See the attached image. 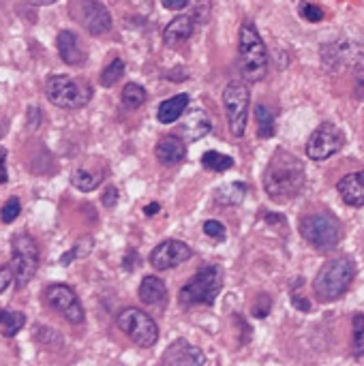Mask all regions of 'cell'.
I'll use <instances>...</instances> for the list:
<instances>
[{
	"instance_id": "cell-43",
	"label": "cell",
	"mask_w": 364,
	"mask_h": 366,
	"mask_svg": "<svg viewBox=\"0 0 364 366\" xmlns=\"http://www.w3.org/2000/svg\"><path fill=\"white\" fill-rule=\"evenodd\" d=\"M32 3H36V5H52V3H56V0H32Z\"/></svg>"
},
{
	"instance_id": "cell-29",
	"label": "cell",
	"mask_w": 364,
	"mask_h": 366,
	"mask_svg": "<svg viewBox=\"0 0 364 366\" xmlns=\"http://www.w3.org/2000/svg\"><path fill=\"white\" fill-rule=\"evenodd\" d=\"M202 165L206 169H210V171H227V169L234 167V159L227 157V154L210 150V152H206L204 157H202Z\"/></svg>"
},
{
	"instance_id": "cell-39",
	"label": "cell",
	"mask_w": 364,
	"mask_h": 366,
	"mask_svg": "<svg viewBox=\"0 0 364 366\" xmlns=\"http://www.w3.org/2000/svg\"><path fill=\"white\" fill-rule=\"evenodd\" d=\"M191 0H161V5L169 11H180L184 7H189Z\"/></svg>"
},
{
	"instance_id": "cell-5",
	"label": "cell",
	"mask_w": 364,
	"mask_h": 366,
	"mask_svg": "<svg viewBox=\"0 0 364 366\" xmlns=\"http://www.w3.org/2000/svg\"><path fill=\"white\" fill-rule=\"evenodd\" d=\"M39 270V246L28 234H15L11 240V272L15 287H26Z\"/></svg>"
},
{
	"instance_id": "cell-36",
	"label": "cell",
	"mask_w": 364,
	"mask_h": 366,
	"mask_svg": "<svg viewBox=\"0 0 364 366\" xmlns=\"http://www.w3.org/2000/svg\"><path fill=\"white\" fill-rule=\"evenodd\" d=\"M13 281V272H11V266H5V263H0V294L5 292V289L11 285Z\"/></svg>"
},
{
	"instance_id": "cell-23",
	"label": "cell",
	"mask_w": 364,
	"mask_h": 366,
	"mask_svg": "<svg viewBox=\"0 0 364 366\" xmlns=\"http://www.w3.org/2000/svg\"><path fill=\"white\" fill-rule=\"evenodd\" d=\"M246 184L244 182H229L215 191V202L221 206H238L246 197Z\"/></svg>"
},
{
	"instance_id": "cell-18",
	"label": "cell",
	"mask_w": 364,
	"mask_h": 366,
	"mask_svg": "<svg viewBox=\"0 0 364 366\" xmlns=\"http://www.w3.org/2000/svg\"><path fill=\"white\" fill-rule=\"evenodd\" d=\"M336 191L341 200L347 206H354V208L364 206V171L347 173V176L339 180Z\"/></svg>"
},
{
	"instance_id": "cell-1",
	"label": "cell",
	"mask_w": 364,
	"mask_h": 366,
	"mask_svg": "<svg viewBox=\"0 0 364 366\" xmlns=\"http://www.w3.org/2000/svg\"><path fill=\"white\" fill-rule=\"evenodd\" d=\"M304 186V165L287 150H277L264 173V189L272 200H290Z\"/></svg>"
},
{
	"instance_id": "cell-20",
	"label": "cell",
	"mask_w": 364,
	"mask_h": 366,
	"mask_svg": "<svg viewBox=\"0 0 364 366\" xmlns=\"http://www.w3.org/2000/svg\"><path fill=\"white\" fill-rule=\"evenodd\" d=\"M193 17H189V15H178L174 17L171 22L165 26L163 30V41L165 45H176V43H182L186 41V39L193 36Z\"/></svg>"
},
{
	"instance_id": "cell-40",
	"label": "cell",
	"mask_w": 364,
	"mask_h": 366,
	"mask_svg": "<svg viewBox=\"0 0 364 366\" xmlns=\"http://www.w3.org/2000/svg\"><path fill=\"white\" fill-rule=\"evenodd\" d=\"M292 304L296 308H300V311H309V308H311V304L306 300H302V296H292Z\"/></svg>"
},
{
	"instance_id": "cell-12",
	"label": "cell",
	"mask_w": 364,
	"mask_h": 366,
	"mask_svg": "<svg viewBox=\"0 0 364 366\" xmlns=\"http://www.w3.org/2000/svg\"><path fill=\"white\" fill-rule=\"evenodd\" d=\"M343 144H345L343 133L334 125L323 122L309 138V144H306V157L313 161H325V159H330L332 154H336L343 148Z\"/></svg>"
},
{
	"instance_id": "cell-8",
	"label": "cell",
	"mask_w": 364,
	"mask_h": 366,
	"mask_svg": "<svg viewBox=\"0 0 364 366\" xmlns=\"http://www.w3.org/2000/svg\"><path fill=\"white\" fill-rule=\"evenodd\" d=\"M116 323L120 330L136 343L142 349H150L159 341V325L148 313L140 311V308H125L118 313Z\"/></svg>"
},
{
	"instance_id": "cell-27",
	"label": "cell",
	"mask_w": 364,
	"mask_h": 366,
	"mask_svg": "<svg viewBox=\"0 0 364 366\" xmlns=\"http://www.w3.org/2000/svg\"><path fill=\"white\" fill-rule=\"evenodd\" d=\"M255 120H257V135H259V138H264V140L272 138L275 131H277L272 111L268 109L266 105H257L255 107Z\"/></svg>"
},
{
	"instance_id": "cell-33",
	"label": "cell",
	"mask_w": 364,
	"mask_h": 366,
	"mask_svg": "<svg viewBox=\"0 0 364 366\" xmlns=\"http://www.w3.org/2000/svg\"><path fill=\"white\" fill-rule=\"evenodd\" d=\"M20 212H22V204H20V200L17 197H11L5 206H3V210H0V221L3 223H13L17 217H20Z\"/></svg>"
},
{
	"instance_id": "cell-16",
	"label": "cell",
	"mask_w": 364,
	"mask_h": 366,
	"mask_svg": "<svg viewBox=\"0 0 364 366\" xmlns=\"http://www.w3.org/2000/svg\"><path fill=\"white\" fill-rule=\"evenodd\" d=\"M161 362L165 366H195V364H206V356L186 338H178L167 347Z\"/></svg>"
},
{
	"instance_id": "cell-37",
	"label": "cell",
	"mask_w": 364,
	"mask_h": 366,
	"mask_svg": "<svg viewBox=\"0 0 364 366\" xmlns=\"http://www.w3.org/2000/svg\"><path fill=\"white\" fill-rule=\"evenodd\" d=\"M7 148L0 146V184H5L9 180V173H7Z\"/></svg>"
},
{
	"instance_id": "cell-17",
	"label": "cell",
	"mask_w": 364,
	"mask_h": 366,
	"mask_svg": "<svg viewBox=\"0 0 364 366\" xmlns=\"http://www.w3.org/2000/svg\"><path fill=\"white\" fill-rule=\"evenodd\" d=\"M56 47H58V54L63 58V63L71 65V67H82L86 63V52L80 43V39L71 30H63L56 39Z\"/></svg>"
},
{
	"instance_id": "cell-19",
	"label": "cell",
	"mask_w": 364,
	"mask_h": 366,
	"mask_svg": "<svg viewBox=\"0 0 364 366\" xmlns=\"http://www.w3.org/2000/svg\"><path fill=\"white\" fill-rule=\"evenodd\" d=\"M155 154L163 165H178L186 157V144L178 135H165V138L159 140Z\"/></svg>"
},
{
	"instance_id": "cell-3",
	"label": "cell",
	"mask_w": 364,
	"mask_h": 366,
	"mask_svg": "<svg viewBox=\"0 0 364 366\" xmlns=\"http://www.w3.org/2000/svg\"><path fill=\"white\" fill-rule=\"evenodd\" d=\"M354 274H356L354 263L347 257H339V259L323 263L313 281L315 296L321 302H334L343 298V294L347 292L354 281Z\"/></svg>"
},
{
	"instance_id": "cell-21",
	"label": "cell",
	"mask_w": 364,
	"mask_h": 366,
	"mask_svg": "<svg viewBox=\"0 0 364 366\" xmlns=\"http://www.w3.org/2000/svg\"><path fill=\"white\" fill-rule=\"evenodd\" d=\"M189 94H176L171 96V99L163 101L159 105V111H157V120L161 125H171L176 122L178 118H182V114L189 109Z\"/></svg>"
},
{
	"instance_id": "cell-10",
	"label": "cell",
	"mask_w": 364,
	"mask_h": 366,
	"mask_svg": "<svg viewBox=\"0 0 364 366\" xmlns=\"http://www.w3.org/2000/svg\"><path fill=\"white\" fill-rule=\"evenodd\" d=\"M71 15L94 36L105 34L111 28V15L101 0H73Z\"/></svg>"
},
{
	"instance_id": "cell-34",
	"label": "cell",
	"mask_w": 364,
	"mask_h": 366,
	"mask_svg": "<svg viewBox=\"0 0 364 366\" xmlns=\"http://www.w3.org/2000/svg\"><path fill=\"white\" fill-rule=\"evenodd\" d=\"M300 15L315 24V22H321V19H323V9L317 7V5H311V3H302L300 5Z\"/></svg>"
},
{
	"instance_id": "cell-28",
	"label": "cell",
	"mask_w": 364,
	"mask_h": 366,
	"mask_svg": "<svg viewBox=\"0 0 364 366\" xmlns=\"http://www.w3.org/2000/svg\"><path fill=\"white\" fill-rule=\"evenodd\" d=\"M148 92L140 86V84H127L122 90V105L127 109H138L146 103Z\"/></svg>"
},
{
	"instance_id": "cell-31",
	"label": "cell",
	"mask_w": 364,
	"mask_h": 366,
	"mask_svg": "<svg viewBox=\"0 0 364 366\" xmlns=\"http://www.w3.org/2000/svg\"><path fill=\"white\" fill-rule=\"evenodd\" d=\"M92 244H94V240H92L90 236H84V238H80L78 242L73 244V248H71V250H67V253L61 257V263H63V266H69L73 259H80V257H86V255H90Z\"/></svg>"
},
{
	"instance_id": "cell-11",
	"label": "cell",
	"mask_w": 364,
	"mask_h": 366,
	"mask_svg": "<svg viewBox=\"0 0 364 366\" xmlns=\"http://www.w3.org/2000/svg\"><path fill=\"white\" fill-rule=\"evenodd\" d=\"M45 302L54 308L56 313H61L69 323H84V306L80 298L69 285L56 283L45 289Z\"/></svg>"
},
{
	"instance_id": "cell-13",
	"label": "cell",
	"mask_w": 364,
	"mask_h": 366,
	"mask_svg": "<svg viewBox=\"0 0 364 366\" xmlns=\"http://www.w3.org/2000/svg\"><path fill=\"white\" fill-rule=\"evenodd\" d=\"M321 58H323V65L328 69H339L343 65H354V67L364 69V45L350 43V41L323 45Z\"/></svg>"
},
{
	"instance_id": "cell-42",
	"label": "cell",
	"mask_w": 364,
	"mask_h": 366,
	"mask_svg": "<svg viewBox=\"0 0 364 366\" xmlns=\"http://www.w3.org/2000/svg\"><path fill=\"white\" fill-rule=\"evenodd\" d=\"M5 133H7V122H5V120H0V138H3Z\"/></svg>"
},
{
	"instance_id": "cell-25",
	"label": "cell",
	"mask_w": 364,
	"mask_h": 366,
	"mask_svg": "<svg viewBox=\"0 0 364 366\" xmlns=\"http://www.w3.org/2000/svg\"><path fill=\"white\" fill-rule=\"evenodd\" d=\"M26 325V315L22 311H0V332L3 336L11 338Z\"/></svg>"
},
{
	"instance_id": "cell-35",
	"label": "cell",
	"mask_w": 364,
	"mask_h": 366,
	"mask_svg": "<svg viewBox=\"0 0 364 366\" xmlns=\"http://www.w3.org/2000/svg\"><path fill=\"white\" fill-rule=\"evenodd\" d=\"M204 234L208 238H215V240H225L227 231H225V225L219 223V221H206L204 223Z\"/></svg>"
},
{
	"instance_id": "cell-6",
	"label": "cell",
	"mask_w": 364,
	"mask_h": 366,
	"mask_svg": "<svg viewBox=\"0 0 364 366\" xmlns=\"http://www.w3.org/2000/svg\"><path fill=\"white\" fill-rule=\"evenodd\" d=\"M45 94L52 105L61 109H80L90 103L92 88L69 75H52L45 82Z\"/></svg>"
},
{
	"instance_id": "cell-32",
	"label": "cell",
	"mask_w": 364,
	"mask_h": 366,
	"mask_svg": "<svg viewBox=\"0 0 364 366\" xmlns=\"http://www.w3.org/2000/svg\"><path fill=\"white\" fill-rule=\"evenodd\" d=\"M352 325H354V356H364V315L362 313H356L354 319H352Z\"/></svg>"
},
{
	"instance_id": "cell-14",
	"label": "cell",
	"mask_w": 364,
	"mask_h": 366,
	"mask_svg": "<svg viewBox=\"0 0 364 366\" xmlns=\"http://www.w3.org/2000/svg\"><path fill=\"white\" fill-rule=\"evenodd\" d=\"M193 250L182 240H165L150 253V266L155 270H169L191 259Z\"/></svg>"
},
{
	"instance_id": "cell-7",
	"label": "cell",
	"mask_w": 364,
	"mask_h": 366,
	"mask_svg": "<svg viewBox=\"0 0 364 366\" xmlns=\"http://www.w3.org/2000/svg\"><path fill=\"white\" fill-rule=\"evenodd\" d=\"M300 234L311 246L319 250H330L341 240V223L330 212H317L300 221Z\"/></svg>"
},
{
	"instance_id": "cell-22",
	"label": "cell",
	"mask_w": 364,
	"mask_h": 366,
	"mask_svg": "<svg viewBox=\"0 0 364 366\" xmlns=\"http://www.w3.org/2000/svg\"><path fill=\"white\" fill-rule=\"evenodd\" d=\"M138 294L144 304H163L167 298V287L159 277H146L138 289Z\"/></svg>"
},
{
	"instance_id": "cell-38",
	"label": "cell",
	"mask_w": 364,
	"mask_h": 366,
	"mask_svg": "<svg viewBox=\"0 0 364 366\" xmlns=\"http://www.w3.org/2000/svg\"><path fill=\"white\" fill-rule=\"evenodd\" d=\"M116 202H118V191H116V186H107L105 195H103V206L114 208V206H116Z\"/></svg>"
},
{
	"instance_id": "cell-41",
	"label": "cell",
	"mask_w": 364,
	"mask_h": 366,
	"mask_svg": "<svg viewBox=\"0 0 364 366\" xmlns=\"http://www.w3.org/2000/svg\"><path fill=\"white\" fill-rule=\"evenodd\" d=\"M161 210V204L159 202H152V204H148L146 208H144V212H146V215L148 217H152V215H157V212Z\"/></svg>"
},
{
	"instance_id": "cell-15",
	"label": "cell",
	"mask_w": 364,
	"mask_h": 366,
	"mask_svg": "<svg viewBox=\"0 0 364 366\" xmlns=\"http://www.w3.org/2000/svg\"><path fill=\"white\" fill-rule=\"evenodd\" d=\"M213 131V120H210V116L206 114V109L195 107V109H189L186 116L182 118V122L178 125V138L182 142H197L202 138Z\"/></svg>"
},
{
	"instance_id": "cell-30",
	"label": "cell",
	"mask_w": 364,
	"mask_h": 366,
	"mask_svg": "<svg viewBox=\"0 0 364 366\" xmlns=\"http://www.w3.org/2000/svg\"><path fill=\"white\" fill-rule=\"evenodd\" d=\"M122 75H125V61H122V58H114V61L101 71L99 82H101V86L111 88L114 84L120 80Z\"/></svg>"
},
{
	"instance_id": "cell-2",
	"label": "cell",
	"mask_w": 364,
	"mask_h": 366,
	"mask_svg": "<svg viewBox=\"0 0 364 366\" xmlns=\"http://www.w3.org/2000/svg\"><path fill=\"white\" fill-rule=\"evenodd\" d=\"M238 54H240V73L244 82H261L268 73V50L253 22H244L238 32Z\"/></svg>"
},
{
	"instance_id": "cell-24",
	"label": "cell",
	"mask_w": 364,
	"mask_h": 366,
	"mask_svg": "<svg viewBox=\"0 0 364 366\" xmlns=\"http://www.w3.org/2000/svg\"><path fill=\"white\" fill-rule=\"evenodd\" d=\"M103 176H105L103 171H90V169L80 167V169H75V171L71 173V184H73L75 189H80V191L88 193V191H94V189H97V186L103 182Z\"/></svg>"
},
{
	"instance_id": "cell-26",
	"label": "cell",
	"mask_w": 364,
	"mask_h": 366,
	"mask_svg": "<svg viewBox=\"0 0 364 366\" xmlns=\"http://www.w3.org/2000/svg\"><path fill=\"white\" fill-rule=\"evenodd\" d=\"M34 341L47 347V349L56 352L61 349V347L65 345V338L58 334V330H54V327H47V325H36L34 327Z\"/></svg>"
},
{
	"instance_id": "cell-4",
	"label": "cell",
	"mask_w": 364,
	"mask_h": 366,
	"mask_svg": "<svg viewBox=\"0 0 364 366\" xmlns=\"http://www.w3.org/2000/svg\"><path fill=\"white\" fill-rule=\"evenodd\" d=\"M223 289V268L217 263L204 266L200 272L180 289V304L184 306H213Z\"/></svg>"
},
{
	"instance_id": "cell-9",
	"label": "cell",
	"mask_w": 364,
	"mask_h": 366,
	"mask_svg": "<svg viewBox=\"0 0 364 366\" xmlns=\"http://www.w3.org/2000/svg\"><path fill=\"white\" fill-rule=\"evenodd\" d=\"M251 105V92L244 82H229L223 90V107L234 138H242L246 131V116Z\"/></svg>"
}]
</instances>
